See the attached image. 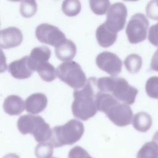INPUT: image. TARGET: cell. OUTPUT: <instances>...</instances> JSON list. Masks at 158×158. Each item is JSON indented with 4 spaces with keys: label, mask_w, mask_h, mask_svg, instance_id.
I'll return each mask as SVG.
<instances>
[{
    "label": "cell",
    "mask_w": 158,
    "mask_h": 158,
    "mask_svg": "<svg viewBox=\"0 0 158 158\" xmlns=\"http://www.w3.org/2000/svg\"><path fill=\"white\" fill-rule=\"evenodd\" d=\"M37 11V4L35 1H21L20 12L21 15L25 18L33 16Z\"/></svg>",
    "instance_id": "cb8c5ba5"
},
{
    "label": "cell",
    "mask_w": 158,
    "mask_h": 158,
    "mask_svg": "<svg viewBox=\"0 0 158 158\" xmlns=\"http://www.w3.org/2000/svg\"><path fill=\"white\" fill-rule=\"evenodd\" d=\"M152 141H154L158 144V131L154 134L153 138H152Z\"/></svg>",
    "instance_id": "d6a6232c"
},
{
    "label": "cell",
    "mask_w": 158,
    "mask_h": 158,
    "mask_svg": "<svg viewBox=\"0 0 158 158\" xmlns=\"http://www.w3.org/2000/svg\"><path fill=\"white\" fill-rule=\"evenodd\" d=\"M28 56H24L20 59L12 62L8 67L11 75L17 79H25L31 76L33 71L31 69L28 61Z\"/></svg>",
    "instance_id": "7c38bea8"
},
{
    "label": "cell",
    "mask_w": 158,
    "mask_h": 158,
    "mask_svg": "<svg viewBox=\"0 0 158 158\" xmlns=\"http://www.w3.org/2000/svg\"><path fill=\"white\" fill-rule=\"evenodd\" d=\"M148 40L152 44L158 47V23L152 25L149 28Z\"/></svg>",
    "instance_id": "f546056e"
},
{
    "label": "cell",
    "mask_w": 158,
    "mask_h": 158,
    "mask_svg": "<svg viewBox=\"0 0 158 158\" xmlns=\"http://www.w3.org/2000/svg\"><path fill=\"white\" fill-rule=\"evenodd\" d=\"M17 128L23 135H33L39 143L49 141L52 135L50 126L40 116L30 114L21 116L17 121Z\"/></svg>",
    "instance_id": "277c9868"
},
{
    "label": "cell",
    "mask_w": 158,
    "mask_h": 158,
    "mask_svg": "<svg viewBox=\"0 0 158 158\" xmlns=\"http://www.w3.org/2000/svg\"><path fill=\"white\" fill-rule=\"evenodd\" d=\"M84 133L83 124L79 120L72 119L63 125L52 129L49 143L54 148L71 145L77 142Z\"/></svg>",
    "instance_id": "3957f363"
},
{
    "label": "cell",
    "mask_w": 158,
    "mask_h": 158,
    "mask_svg": "<svg viewBox=\"0 0 158 158\" xmlns=\"http://www.w3.org/2000/svg\"><path fill=\"white\" fill-rule=\"evenodd\" d=\"M146 13L149 18L158 20V0H152L148 3Z\"/></svg>",
    "instance_id": "83f0119b"
},
{
    "label": "cell",
    "mask_w": 158,
    "mask_h": 158,
    "mask_svg": "<svg viewBox=\"0 0 158 158\" xmlns=\"http://www.w3.org/2000/svg\"><path fill=\"white\" fill-rule=\"evenodd\" d=\"M106 114L115 125L118 127L130 125L133 119V112L130 107L120 102L110 107Z\"/></svg>",
    "instance_id": "30bf717a"
},
{
    "label": "cell",
    "mask_w": 158,
    "mask_h": 158,
    "mask_svg": "<svg viewBox=\"0 0 158 158\" xmlns=\"http://www.w3.org/2000/svg\"><path fill=\"white\" fill-rule=\"evenodd\" d=\"M143 64L142 57L136 54H131L127 56L124 64L130 73H136L139 71Z\"/></svg>",
    "instance_id": "44dd1931"
},
{
    "label": "cell",
    "mask_w": 158,
    "mask_h": 158,
    "mask_svg": "<svg viewBox=\"0 0 158 158\" xmlns=\"http://www.w3.org/2000/svg\"><path fill=\"white\" fill-rule=\"evenodd\" d=\"M146 92L151 98H158V77H150L146 83Z\"/></svg>",
    "instance_id": "4316f807"
},
{
    "label": "cell",
    "mask_w": 158,
    "mask_h": 158,
    "mask_svg": "<svg viewBox=\"0 0 158 158\" xmlns=\"http://www.w3.org/2000/svg\"><path fill=\"white\" fill-rule=\"evenodd\" d=\"M97 80L95 77H90L82 88L74 91L72 110L76 118L85 121L96 114V96L99 91Z\"/></svg>",
    "instance_id": "6da1fadb"
},
{
    "label": "cell",
    "mask_w": 158,
    "mask_h": 158,
    "mask_svg": "<svg viewBox=\"0 0 158 158\" xmlns=\"http://www.w3.org/2000/svg\"><path fill=\"white\" fill-rule=\"evenodd\" d=\"M97 66L112 77L118 75L122 71V62L114 53L104 51L99 54L96 58Z\"/></svg>",
    "instance_id": "9c48e42d"
},
{
    "label": "cell",
    "mask_w": 158,
    "mask_h": 158,
    "mask_svg": "<svg viewBox=\"0 0 158 158\" xmlns=\"http://www.w3.org/2000/svg\"><path fill=\"white\" fill-rule=\"evenodd\" d=\"M53 148L50 143H40L35 148V156L37 158H50L53 154Z\"/></svg>",
    "instance_id": "d4e9b609"
},
{
    "label": "cell",
    "mask_w": 158,
    "mask_h": 158,
    "mask_svg": "<svg viewBox=\"0 0 158 158\" xmlns=\"http://www.w3.org/2000/svg\"><path fill=\"white\" fill-rule=\"evenodd\" d=\"M52 158H56V157H52Z\"/></svg>",
    "instance_id": "836d02e7"
},
{
    "label": "cell",
    "mask_w": 158,
    "mask_h": 158,
    "mask_svg": "<svg viewBox=\"0 0 158 158\" xmlns=\"http://www.w3.org/2000/svg\"><path fill=\"white\" fill-rule=\"evenodd\" d=\"M23 40L22 31L17 27H9L0 32V46L1 48H12L20 45Z\"/></svg>",
    "instance_id": "8fae6325"
},
{
    "label": "cell",
    "mask_w": 158,
    "mask_h": 158,
    "mask_svg": "<svg viewBox=\"0 0 158 158\" xmlns=\"http://www.w3.org/2000/svg\"><path fill=\"white\" fill-rule=\"evenodd\" d=\"M77 48L75 44L71 40L64 39L55 47L56 57L62 61H70L75 56Z\"/></svg>",
    "instance_id": "9a60e30c"
},
{
    "label": "cell",
    "mask_w": 158,
    "mask_h": 158,
    "mask_svg": "<svg viewBox=\"0 0 158 158\" xmlns=\"http://www.w3.org/2000/svg\"><path fill=\"white\" fill-rule=\"evenodd\" d=\"M149 21L141 13L133 15L128 22L126 28V34L129 42L137 44L144 41L147 36Z\"/></svg>",
    "instance_id": "8992f818"
},
{
    "label": "cell",
    "mask_w": 158,
    "mask_h": 158,
    "mask_svg": "<svg viewBox=\"0 0 158 158\" xmlns=\"http://www.w3.org/2000/svg\"><path fill=\"white\" fill-rule=\"evenodd\" d=\"M68 158H93L87 151L80 146H75L70 149Z\"/></svg>",
    "instance_id": "f1b7e54d"
},
{
    "label": "cell",
    "mask_w": 158,
    "mask_h": 158,
    "mask_svg": "<svg viewBox=\"0 0 158 158\" xmlns=\"http://www.w3.org/2000/svg\"><path fill=\"white\" fill-rule=\"evenodd\" d=\"M62 10L67 16H76L80 12L81 3L77 0L64 1L62 4Z\"/></svg>",
    "instance_id": "603a6c76"
},
{
    "label": "cell",
    "mask_w": 158,
    "mask_h": 158,
    "mask_svg": "<svg viewBox=\"0 0 158 158\" xmlns=\"http://www.w3.org/2000/svg\"><path fill=\"white\" fill-rule=\"evenodd\" d=\"M3 108L5 112L9 115H19L24 110L25 103L19 96L10 95L6 98Z\"/></svg>",
    "instance_id": "2e32d148"
},
{
    "label": "cell",
    "mask_w": 158,
    "mask_h": 158,
    "mask_svg": "<svg viewBox=\"0 0 158 158\" xmlns=\"http://www.w3.org/2000/svg\"><path fill=\"white\" fill-rule=\"evenodd\" d=\"M56 75L61 81L75 90L82 88L87 81L85 73L81 67L73 61L60 64L56 69Z\"/></svg>",
    "instance_id": "5b68a950"
},
{
    "label": "cell",
    "mask_w": 158,
    "mask_h": 158,
    "mask_svg": "<svg viewBox=\"0 0 158 158\" xmlns=\"http://www.w3.org/2000/svg\"><path fill=\"white\" fill-rule=\"evenodd\" d=\"M151 116L145 112L136 113L132 120V124L135 129L140 132L148 131L152 125Z\"/></svg>",
    "instance_id": "d6986e66"
},
{
    "label": "cell",
    "mask_w": 158,
    "mask_h": 158,
    "mask_svg": "<svg viewBox=\"0 0 158 158\" xmlns=\"http://www.w3.org/2000/svg\"><path fill=\"white\" fill-rule=\"evenodd\" d=\"M97 87L102 93H112V95L120 103L127 105L135 102L138 89L130 85L123 78L116 77H101L97 80Z\"/></svg>",
    "instance_id": "7a4b0ae2"
},
{
    "label": "cell",
    "mask_w": 158,
    "mask_h": 158,
    "mask_svg": "<svg viewBox=\"0 0 158 158\" xmlns=\"http://www.w3.org/2000/svg\"><path fill=\"white\" fill-rule=\"evenodd\" d=\"M136 158H158V144L154 141L145 143L138 151Z\"/></svg>",
    "instance_id": "ffe728a7"
},
{
    "label": "cell",
    "mask_w": 158,
    "mask_h": 158,
    "mask_svg": "<svg viewBox=\"0 0 158 158\" xmlns=\"http://www.w3.org/2000/svg\"><path fill=\"white\" fill-rule=\"evenodd\" d=\"M151 68L156 72H158V49L154 53L151 61Z\"/></svg>",
    "instance_id": "4dcf8cb0"
},
{
    "label": "cell",
    "mask_w": 158,
    "mask_h": 158,
    "mask_svg": "<svg viewBox=\"0 0 158 158\" xmlns=\"http://www.w3.org/2000/svg\"><path fill=\"white\" fill-rule=\"evenodd\" d=\"M96 36L98 44L103 48H108L116 41L117 34L109 30L103 23L96 31Z\"/></svg>",
    "instance_id": "e0dca14e"
},
{
    "label": "cell",
    "mask_w": 158,
    "mask_h": 158,
    "mask_svg": "<svg viewBox=\"0 0 158 158\" xmlns=\"http://www.w3.org/2000/svg\"><path fill=\"white\" fill-rule=\"evenodd\" d=\"M127 17V9L125 4L116 2L110 6L104 23L109 30L117 33L124 28Z\"/></svg>",
    "instance_id": "52a82bcc"
},
{
    "label": "cell",
    "mask_w": 158,
    "mask_h": 158,
    "mask_svg": "<svg viewBox=\"0 0 158 158\" xmlns=\"http://www.w3.org/2000/svg\"><path fill=\"white\" fill-rule=\"evenodd\" d=\"M36 71L41 79L48 82L53 81L57 76L56 70L54 67L49 62H45L40 65Z\"/></svg>",
    "instance_id": "7402d4cb"
},
{
    "label": "cell",
    "mask_w": 158,
    "mask_h": 158,
    "mask_svg": "<svg viewBox=\"0 0 158 158\" xmlns=\"http://www.w3.org/2000/svg\"><path fill=\"white\" fill-rule=\"evenodd\" d=\"M119 102L112 94L109 93L99 91L96 96V105L98 110L105 114L110 107Z\"/></svg>",
    "instance_id": "ac0fdd59"
},
{
    "label": "cell",
    "mask_w": 158,
    "mask_h": 158,
    "mask_svg": "<svg viewBox=\"0 0 158 158\" xmlns=\"http://www.w3.org/2000/svg\"><path fill=\"white\" fill-rule=\"evenodd\" d=\"M2 158H20L19 157L18 155H17L16 154L14 153H10L8 154L7 155H6L5 156H4Z\"/></svg>",
    "instance_id": "1f68e13d"
},
{
    "label": "cell",
    "mask_w": 158,
    "mask_h": 158,
    "mask_svg": "<svg viewBox=\"0 0 158 158\" xmlns=\"http://www.w3.org/2000/svg\"><path fill=\"white\" fill-rule=\"evenodd\" d=\"M89 6L93 12L96 15H103L108 11L110 6V1L108 0H91Z\"/></svg>",
    "instance_id": "484cf974"
},
{
    "label": "cell",
    "mask_w": 158,
    "mask_h": 158,
    "mask_svg": "<svg viewBox=\"0 0 158 158\" xmlns=\"http://www.w3.org/2000/svg\"><path fill=\"white\" fill-rule=\"evenodd\" d=\"M51 52L47 46H40L33 48L30 56L28 61L31 69L34 72L36 71L38 67L45 63L51 57Z\"/></svg>",
    "instance_id": "4fadbf2b"
},
{
    "label": "cell",
    "mask_w": 158,
    "mask_h": 158,
    "mask_svg": "<svg viewBox=\"0 0 158 158\" xmlns=\"http://www.w3.org/2000/svg\"><path fill=\"white\" fill-rule=\"evenodd\" d=\"M35 35L41 43L55 47L60 41L65 39V35L62 31L57 27L48 23L39 25L36 28Z\"/></svg>",
    "instance_id": "ba28073f"
},
{
    "label": "cell",
    "mask_w": 158,
    "mask_h": 158,
    "mask_svg": "<svg viewBox=\"0 0 158 158\" xmlns=\"http://www.w3.org/2000/svg\"><path fill=\"white\" fill-rule=\"evenodd\" d=\"M25 103V109L28 113L36 114L46 107L48 99L43 93H34L27 98Z\"/></svg>",
    "instance_id": "5bb4252c"
}]
</instances>
